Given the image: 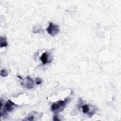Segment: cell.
I'll list each match as a JSON object with an SVG mask.
<instances>
[{"label":"cell","mask_w":121,"mask_h":121,"mask_svg":"<svg viewBox=\"0 0 121 121\" xmlns=\"http://www.w3.org/2000/svg\"><path fill=\"white\" fill-rule=\"evenodd\" d=\"M8 75V73L7 71L5 69H2L0 70V76L3 77H7Z\"/></svg>","instance_id":"9"},{"label":"cell","mask_w":121,"mask_h":121,"mask_svg":"<svg viewBox=\"0 0 121 121\" xmlns=\"http://www.w3.org/2000/svg\"><path fill=\"white\" fill-rule=\"evenodd\" d=\"M41 113H38L35 111H32L29 113L26 120L27 121H34L36 117H41Z\"/></svg>","instance_id":"6"},{"label":"cell","mask_w":121,"mask_h":121,"mask_svg":"<svg viewBox=\"0 0 121 121\" xmlns=\"http://www.w3.org/2000/svg\"><path fill=\"white\" fill-rule=\"evenodd\" d=\"M82 112L84 113H87L89 117H92L95 112V107L92 105H89L88 104H83L81 106Z\"/></svg>","instance_id":"5"},{"label":"cell","mask_w":121,"mask_h":121,"mask_svg":"<svg viewBox=\"0 0 121 121\" xmlns=\"http://www.w3.org/2000/svg\"><path fill=\"white\" fill-rule=\"evenodd\" d=\"M16 107H17V105L9 99L4 104L3 109H0V117L5 116L7 115V112L12 111Z\"/></svg>","instance_id":"2"},{"label":"cell","mask_w":121,"mask_h":121,"mask_svg":"<svg viewBox=\"0 0 121 121\" xmlns=\"http://www.w3.org/2000/svg\"><path fill=\"white\" fill-rule=\"evenodd\" d=\"M0 47H7L8 45L7 42V38L6 36H1L0 38Z\"/></svg>","instance_id":"8"},{"label":"cell","mask_w":121,"mask_h":121,"mask_svg":"<svg viewBox=\"0 0 121 121\" xmlns=\"http://www.w3.org/2000/svg\"><path fill=\"white\" fill-rule=\"evenodd\" d=\"M41 30V28L40 27H39V26H36L35 27H34L33 28V32L34 33H35V32H36V31H37V33H38L40 32V31Z\"/></svg>","instance_id":"11"},{"label":"cell","mask_w":121,"mask_h":121,"mask_svg":"<svg viewBox=\"0 0 121 121\" xmlns=\"http://www.w3.org/2000/svg\"><path fill=\"white\" fill-rule=\"evenodd\" d=\"M40 59L42 63L44 65L46 64L47 63H49L50 62L48 60V55L47 52L43 53L41 56L40 57Z\"/></svg>","instance_id":"7"},{"label":"cell","mask_w":121,"mask_h":121,"mask_svg":"<svg viewBox=\"0 0 121 121\" xmlns=\"http://www.w3.org/2000/svg\"><path fill=\"white\" fill-rule=\"evenodd\" d=\"M53 120L54 121H60V120L58 119V115L57 114H56L55 115H54V117H53Z\"/></svg>","instance_id":"12"},{"label":"cell","mask_w":121,"mask_h":121,"mask_svg":"<svg viewBox=\"0 0 121 121\" xmlns=\"http://www.w3.org/2000/svg\"><path fill=\"white\" fill-rule=\"evenodd\" d=\"M69 101V98H66L64 100H59L53 103L51 107V111L55 114H58L59 112L62 111Z\"/></svg>","instance_id":"1"},{"label":"cell","mask_w":121,"mask_h":121,"mask_svg":"<svg viewBox=\"0 0 121 121\" xmlns=\"http://www.w3.org/2000/svg\"><path fill=\"white\" fill-rule=\"evenodd\" d=\"M22 80L21 85L24 87L28 89H31L34 87V81L31 77L27 76Z\"/></svg>","instance_id":"4"},{"label":"cell","mask_w":121,"mask_h":121,"mask_svg":"<svg viewBox=\"0 0 121 121\" xmlns=\"http://www.w3.org/2000/svg\"><path fill=\"white\" fill-rule=\"evenodd\" d=\"M35 82L37 85H40L42 83V80L41 78H35Z\"/></svg>","instance_id":"10"},{"label":"cell","mask_w":121,"mask_h":121,"mask_svg":"<svg viewBox=\"0 0 121 121\" xmlns=\"http://www.w3.org/2000/svg\"><path fill=\"white\" fill-rule=\"evenodd\" d=\"M46 29L47 33L52 36H55L59 33L60 31L58 25H55L52 22H50L49 23V25Z\"/></svg>","instance_id":"3"}]
</instances>
